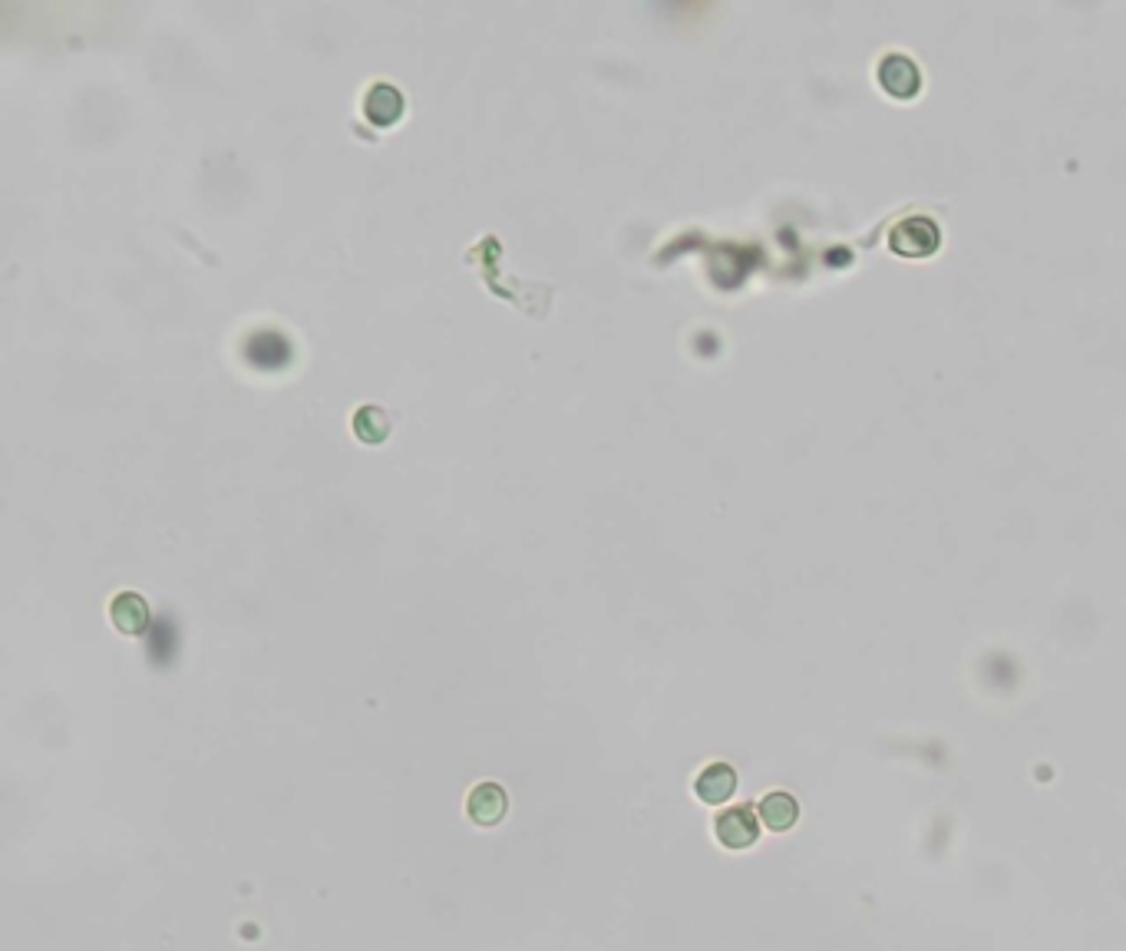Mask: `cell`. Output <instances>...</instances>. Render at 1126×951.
I'll return each instance as SVG.
<instances>
[{
  "label": "cell",
  "mask_w": 1126,
  "mask_h": 951,
  "mask_svg": "<svg viewBox=\"0 0 1126 951\" xmlns=\"http://www.w3.org/2000/svg\"><path fill=\"white\" fill-rule=\"evenodd\" d=\"M888 245L898 252V255H909V258H922V255H932L939 245H942V228L935 218L929 215H909L903 218L892 234H888Z\"/></svg>",
  "instance_id": "6da1fadb"
},
{
  "label": "cell",
  "mask_w": 1126,
  "mask_h": 951,
  "mask_svg": "<svg viewBox=\"0 0 1126 951\" xmlns=\"http://www.w3.org/2000/svg\"><path fill=\"white\" fill-rule=\"evenodd\" d=\"M714 829H717L721 846L750 850L760 836V812H753V806H730L717 816Z\"/></svg>",
  "instance_id": "7a4b0ae2"
},
{
  "label": "cell",
  "mask_w": 1126,
  "mask_h": 951,
  "mask_svg": "<svg viewBox=\"0 0 1126 951\" xmlns=\"http://www.w3.org/2000/svg\"><path fill=\"white\" fill-rule=\"evenodd\" d=\"M879 80L882 86L892 93V96H916L919 86H922V73H919V63L909 60L906 53H885L879 60Z\"/></svg>",
  "instance_id": "3957f363"
},
{
  "label": "cell",
  "mask_w": 1126,
  "mask_h": 951,
  "mask_svg": "<svg viewBox=\"0 0 1126 951\" xmlns=\"http://www.w3.org/2000/svg\"><path fill=\"white\" fill-rule=\"evenodd\" d=\"M109 618L123 635L140 638L149 628V605H146L143 594H136V591H120L117 599L109 602Z\"/></svg>",
  "instance_id": "277c9868"
},
{
  "label": "cell",
  "mask_w": 1126,
  "mask_h": 951,
  "mask_svg": "<svg viewBox=\"0 0 1126 951\" xmlns=\"http://www.w3.org/2000/svg\"><path fill=\"white\" fill-rule=\"evenodd\" d=\"M506 809H509V796L499 783H480L467 799V812L480 826H496L506 816Z\"/></svg>",
  "instance_id": "5b68a950"
},
{
  "label": "cell",
  "mask_w": 1126,
  "mask_h": 951,
  "mask_svg": "<svg viewBox=\"0 0 1126 951\" xmlns=\"http://www.w3.org/2000/svg\"><path fill=\"white\" fill-rule=\"evenodd\" d=\"M694 790H698V796H701L704 803L721 806V803H727V799L737 793V770H734L730 763H711V767L698 777Z\"/></svg>",
  "instance_id": "8992f818"
},
{
  "label": "cell",
  "mask_w": 1126,
  "mask_h": 951,
  "mask_svg": "<svg viewBox=\"0 0 1126 951\" xmlns=\"http://www.w3.org/2000/svg\"><path fill=\"white\" fill-rule=\"evenodd\" d=\"M760 812V822L773 832H786V829H794L797 819H800V803L790 796V793H766L756 806Z\"/></svg>",
  "instance_id": "52a82bcc"
},
{
  "label": "cell",
  "mask_w": 1126,
  "mask_h": 951,
  "mask_svg": "<svg viewBox=\"0 0 1126 951\" xmlns=\"http://www.w3.org/2000/svg\"><path fill=\"white\" fill-rule=\"evenodd\" d=\"M364 112L374 119V123L390 127L394 119H400V112H403V93L390 83H377L364 96Z\"/></svg>",
  "instance_id": "ba28073f"
},
{
  "label": "cell",
  "mask_w": 1126,
  "mask_h": 951,
  "mask_svg": "<svg viewBox=\"0 0 1126 951\" xmlns=\"http://www.w3.org/2000/svg\"><path fill=\"white\" fill-rule=\"evenodd\" d=\"M354 433H358L364 443H384L387 433H390V417H387V410L377 407V404L358 407V413H354Z\"/></svg>",
  "instance_id": "9c48e42d"
}]
</instances>
